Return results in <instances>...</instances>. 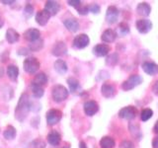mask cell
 <instances>
[{"mask_svg":"<svg viewBox=\"0 0 158 148\" xmlns=\"http://www.w3.org/2000/svg\"><path fill=\"white\" fill-rule=\"evenodd\" d=\"M31 111V101L27 93H24L20 97L18 104L15 108V117L16 120L22 122L27 117L29 112Z\"/></svg>","mask_w":158,"mask_h":148,"instance_id":"cell-1","label":"cell"},{"mask_svg":"<svg viewBox=\"0 0 158 148\" xmlns=\"http://www.w3.org/2000/svg\"><path fill=\"white\" fill-rule=\"evenodd\" d=\"M68 90L63 85H54L52 88V97L56 103H61L68 97Z\"/></svg>","mask_w":158,"mask_h":148,"instance_id":"cell-2","label":"cell"},{"mask_svg":"<svg viewBox=\"0 0 158 148\" xmlns=\"http://www.w3.org/2000/svg\"><path fill=\"white\" fill-rule=\"evenodd\" d=\"M141 83H142V77L140 75H138V74H132L126 81L123 82L122 88L125 91H131L132 89H135L136 86L140 85Z\"/></svg>","mask_w":158,"mask_h":148,"instance_id":"cell-3","label":"cell"},{"mask_svg":"<svg viewBox=\"0 0 158 148\" xmlns=\"http://www.w3.org/2000/svg\"><path fill=\"white\" fill-rule=\"evenodd\" d=\"M23 66H24V70L29 74H34L36 73L40 66H41V63L38 60V58L36 57H27L23 62Z\"/></svg>","mask_w":158,"mask_h":148,"instance_id":"cell-4","label":"cell"},{"mask_svg":"<svg viewBox=\"0 0 158 148\" xmlns=\"http://www.w3.org/2000/svg\"><path fill=\"white\" fill-rule=\"evenodd\" d=\"M62 117V112L60 110H57V109H51L49 111L47 112L46 118H47V122L48 125H56V123L60 121Z\"/></svg>","mask_w":158,"mask_h":148,"instance_id":"cell-5","label":"cell"},{"mask_svg":"<svg viewBox=\"0 0 158 148\" xmlns=\"http://www.w3.org/2000/svg\"><path fill=\"white\" fill-rule=\"evenodd\" d=\"M136 115H137V109L135 106H127L121 109L120 112H118V117L127 121H132L133 118L136 117Z\"/></svg>","mask_w":158,"mask_h":148,"instance_id":"cell-6","label":"cell"},{"mask_svg":"<svg viewBox=\"0 0 158 148\" xmlns=\"http://www.w3.org/2000/svg\"><path fill=\"white\" fill-rule=\"evenodd\" d=\"M89 43H90V39L87 36L86 34H80L76 36L73 39V47L75 48L78 49H82V48H85Z\"/></svg>","mask_w":158,"mask_h":148,"instance_id":"cell-7","label":"cell"},{"mask_svg":"<svg viewBox=\"0 0 158 148\" xmlns=\"http://www.w3.org/2000/svg\"><path fill=\"white\" fill-rule=\"evenodd\" d=\"M83 110H84V113H85L88 117H93L99 111V105L96 101L89 100L84 103Z\"/></svg>","mask_w":158,"mask_h":148,"instance_id":"cell-8","label":"cell"},{"mask_svg":"<svg viewBox=\"0 0 158 148\" xmlns=\"http://www.w3.org/2000/svg\"><path fill=\"white\" fill-rule=\"evenodd\" d=\"M135 27L140 34H147L152 29V22L148 19H139L136 21Z\"/></svg>","mask_w":158,"mask_h":148,"instance_id":"cell-9","label":"cell"},{"mask_svg":"<svg viewBox=\"0 0 158 148\" xmlns=\"http://www.w3.org/2000/svg\"><path fill=\"white\" fill-rule=\"evenodd\" d=\"M101 93L102 95L105 97V98H112L116 95L117 93V89L116 86L114 85L112 83H109V82H105L102 84V87H101Z\"/></svg>","mask_w":158,"mask_h":148,"instance_id":"cell-10","label":"cell"},{"mask_svg":"<svg viewBox=\"0 0 158 148\" xmlns=\"http://www.w3.org/2000/svg\"><path fill=\"white\" fill-rule=\"evenodd\" d=\"M118 15H120V10L116 6H109L106 12V21L109 24H114L118 21Z\"/></svg>","mask_w":158,"mask_h":148,"instance_id":"cell-11","label":"cell"},{"mask_svg":"<svg viewBox=\"0 0 158 148\" xmlns=\"http://www.w3.org/2000/svg\"><path fill=\"white\" fill-rule=\"evenodd\" d=\"M67 52V47L64 42H56L52 48V53L54 56H62Z\"/></svg>","mask_w":158,"mask_h":148,"instance_id":"cell-12","label":"cell"},{"mask_svg":"<svg viewBox=\"0 0 158 148\" xmlns=\"http://www.w3.org/2000/svg\"><path fill=\"white\" fill-rule=\"evenodd\" d=\"M142 70L144 71L147 75L154 76L158 74V64L152 61H144L142 63Z\"/></svg>","mask_w":158,"mask_h":148,"instance_id":"cell-13","label":"cell"},{"mask_svg":"<svg viewBox=\"0 0 158 148\" xmlns=\"http://www.w3.org/2000/svg\"><path fill=\"white\" fill-rule=\"evenodd\" d=\"M110 51H111V47H109L107 43H100L94 47L92 51L94 53V56H96L98 57H103V56H108V53L110 52Z\"/></svg>","mask_w":158,"mask_h":148,"instance_id":"cell-14","label":"cell"},{"mask_svg":"<svg viewBox=\"0 0 158 148\" xmlns=\"http://www.w3.org/2000/svg\"><path fill=\"white\" fill-rule=\"evenodd\" d=\"M24 38L29 43L36 42V41H38V39H41V32H40L39 30L34 29V28L29 29L24 33Z\"/></svg>","mask_w":158,"mask_h":148,"instance_id":"cell-15","label":"cell"},{"mask_svg":"<svg viewBox=\"0 0 158 148\" xmlns=\"http://www.w3.org/2000/svg\"><path fill=\"white\" fill-rule=\"evenodd\" d=\"M51 18V14H49L47 10H40V11L36 14V22L40 25V26H46L48 22L49 21Z\"/></svg>","mask_w":158,"mask_h":148,"instance_id":"cell-16","label":"cell"},{"mask_svg":"<svg viewBox=\"0 0 158 148\" xmlns=\"http://www.w3.org/2000/svg\"><path fill=\"white\" fill-rule=\"evenodd\" d=\"M44 10H47L51 14V16H56L59 12V10H60V4L57 1L49 0V1H47L46 4H44Z\"/></svg>","mask_w":158,"mask_h":148,"instance_id":"cell-17","label":"cell"},{"mask_svg":"<svg viewBox=\"0 0 158 148\" xmlns=\"http://www.w3.org/2000/svg\"><path fill=\"white\" fill-rule=\"evenodd\" d=\"M63 25L69 32L75 33L79 30V23L75 18H68L63 21Z\"/></svg>","mask_w":158,"mask_h":148,"instance_id":"cell-18","label":"cell"},{"mask_svg":"<svg viewBox=\"0 0 158 148\" xmlns=\"http://www.w3.org/2000/svg\"><path fill=\"white\" fill-rule=\"evenodd\" d=\"M117 37H118V34L116 33V31H114L112 29H108L106 31L103 32L101 36V39L104 43H113V42H115Z\"/></svg>","mask_w":158,"mask_h":148,"instance_id":"cell-19","label":"cell"},{"mask_svg":"<svg viewBox=\"0 0 158 148\" xmlns=\"http://www.w3.org/2000/svg\"><path fill=\"white\" fill-rule=\"evenodd\" d=\"M47 138H48V142L52 146L59 145V143L61 141V135L56 130H52L48 134Z\"/></svg>","mask_w":158,"mask_h":148,"instance_id":"cell-20","label":"cell"},{"mask_svg":"<svg viewBox=\"0 0 158 148\" xmlns=\"http://www.w3.org/2000/svg\"><path fill=\"white\" fill-rule=\"evenodd\" d=\"M136 12L139 16H143V17H147L150 15L151 12V7L150 5L147 2H141L137 5L136 7Z\"/></svg>","mask_w":158,"mask_h":148,"instance_id":"cell-21","label":"cell"},{"mask_svg":"<svg viewBox=\"0 0 158 148\" xmlns=\"http://www.w3.org/2000/svg\"><path fill=\"white\" fill-rule=\"evenodd\" d=\"M67 84L69 86V90L72 94H78L81 92V86L80 83L77 80L76 78L74 77H69L67 79Z\"/></svg>","mask_w":158,"mask_h":148,"instance_id":"cell-22","label":"cell"},{"mask_svg":"<svg viewBox=\"0 0 158 148\" xmlns=\"http://www.w3.org/2000/svg\"><path fill=\"white\" fill-rule=\"evenodd\" d=\"M5 39H6V41L9 43H15L16 42L19 41L20 35H19V33L16 31V30L10 28L6 31V34H5Z\"/></svg>","mask_w":158,"mask_h":148,"instance_id":"cell-23","label":"cell"},{"mask_svg":"<svg viewBox=\"0 0 158 148\" xmlns=\"http://www.w3.org/2000/svg\"><path fill=\"white\" fill-rule=\"evenodd\" d=\"M48 78L46 73H44V72H39V73L36 74V76L34 77L32 84H35V85L43 87L48 83Z\"/></svg>","mask_w":158,"mask_h":148,"instance_id":"cell-24","label":"cell"},{"mask_svg":"<svg viewBox=\"0 0 158 148\" xmlns=\"http://www.w3.org/2000/svg\"><path fill=\"white\" fill-rule=\"evenodd\" d=\"M53 67H54V70H56L58 74H60V75L65 74L68 69L67 64L63 59H57V60H56V62L53 64Z\"/></svg>","mask_w":158,"mask_h":148,"instance_id":"cell-25","label":"cell"},{"mask_svg":"<svg viewBox=\"0 0 158 148\" xmlns=\"http://www.w3.org/2000/svg\"><path fill=\"white\" fill-rule=\"evenodd\" d=\"M7 75L11 81H16L19 76V68L17 65L10 64L7 67Z\"/></svg>","mask_w":158,"mask_h":148,"instance_id":"cell-26","label":"cell"},{"mask_svg":"<svg viewBox=\"0 0 158 148\" xmlns=\"http://www.w3.org/2000/svg\"><path fill=\"white\" fill-rule=\"evenodd\" d=\"M116 142L114 140V138L111 136H104L100 140V146L101 148H114L115 147Z\"/></svg>","mask_w":158,"mask_h":148,"instance_id":"cell-27","label":"cell"},{"mask_svg":"<svg viewBox=\"0 0 158 148\" xmlns=\"http://www.w3.org/2000/svg\"><path fill=\"white\" fill-rule=\"evenodd\" d=\"M128 130H130V132L131 133V135L136 139H140L141 138V131H140V127L136 123L133 122H130V125H128Z\"/></svg>","mask_w":158,"mask_h":148,"instance_id":"cell-28","label":"cell"},{"mask_svg":"<svg viewBox=\"0 0 158 148\" xmlns=\"http://www.w3.org/2000/svg\"><path fill=\"white\" fill-rule=\"evenodd\" d=\"M17 134V131H16V128L12 125H8L6 128H5V130L3 132V136L5 139L7 140H12L15 138Z\"/></svg>","mask_w":158,"mask_h":148,"instance_id":"cell-29","label":"cell"},{"mask_svg":"<svg viewBox=\"0 0 158 148\" xmlns=\"http://www.w3.org/2000/svg\"><path fill=\"white\" fill-rule=\"evenodd\" d=\"M118 54L117 52H113L111 54H109V56L106 57V64L108 66H115L117 65V63L118 62Z\"/></svg>","mask_w":158,"mask_h":148,"instance_id":"cell-30","label":"cell"},{"mask_svg":"<svg viewBox=\"0 0 158 148\" xmlns=\"http://www.w3.org/2000/svg\"><path fill=\"white\" fill-rule=\"evenodd\" d=\"M31 89H32V93H33V96L37 99H40L44 96V88L41 86H38V85H35V84H31Z\"/></svg>","mask_w":158,"mask_h":148,"instance_id":"cell-31","label":"cell"},{"mask_svg":"<svg viewBox=\"0 0 158 148\" xmlns=\"http://www.w3.org/2000/svg\"><path fill=\"white\" fill-rule=\"evenodd\" d=\"M43 47H44V41L42 39H40L36 42L30 43L29 49H30V51H39L40 49L43 48Z\"/></svg>","mask_w":158,"mask_h":148,"instance_id":"cell-32","label":"cell"},{"mask_svg":"<svg viewBox=\"0 0 158 148\" xmlns=\"http://www.w3.org/2000/svg\"><path fill=\"white\" fill-rule=\"evenodd\" d=\"M130 33V26L126 22H122L118 26V34L122 37H125L126 35Z\"/></svg>","mask_w":158,"mask_h":148,"instance_id":"cell-33","label":"cell"},{"mask_svg":"<svg viewBox=\"0 0 158 148\" xmlns=\"http://www.w3.org/2000/svg\"><path fill=\"white\" fill-rule=\"evenodd\" d=\"M153 116V111L149 108H146V109H143L140 113V118L142 121H147L148 120H150Z\"/></svg>","mask_w":158,"mask_h":148,"instance_id":"cell-34","label":"cell"},{"mask_svg":"<svg viewBox=\"0 0 158 148\" xmlns=\"http://www.w3.org/2000/svg\"><path fill=\"white\" fill-rule=\"evenodd\" d=\"M34 14V6L32 4H26V6H25V9H24V16L26 17L27 19H30Z\"/></svg>","mask_w":158,"mask_h":148,"instance_id":"cell-35","label":"cell"},{"mask_svg":"<svg viewBox=\"0 0 158 148\" xmlns=\"http://www.w3.org/2000/svg\"><path fill=\"white\" fill-rule=\"evenodd\" d=\"M31 145L32 148H46V142L41 138H37V139L32 141Z\"/></svg>","mask_w":158,"mask_h":148,"instance_id":"cell-36","label":"cell"},{"mask_svg":"<svg viewBox=\"0 0 158 148\" xmlns=\"http://www.w3.org/2000/svg\"><path fill=\"white\" fill-rule=\"evenodd\" d=\"M100 10H101V8L97 3H92L89 5V11L92 12L93 14H99L100 13Z\"/></svg>","mask_w":158,"mask_h":148,"instance_id":"cell-37","label":"cell"},{"mask_svg":"<svg viewBox=\"0 0 158 148\" xmlns=\"http://www.w3.org/2000/svg\"><path fill=\"white\" fill-rule=\"evenodd\" d=\"M78 13L80 15H87L88 12H89V5H86V4H82L80 7L77 9Z\"/></svg>","mask_w":158,"mask_h":148,"instance_id":"cell-38","label":"cell"},{"mask_svg":"<svg viewBox=\"0 0 158 148\" xmlns=\"http://www.w3.org/2000/svg\"><path fill=\"white\" fill-rule=\"evenodd\" d=\"M67 3L70 5V6L74 7L75 9H78L79 7L81 6V5L83 4L80 0H69V1H67Z\"/></svg>","mask_w":158,"mask_h":148,"instance_id":"cell-39","label":"cell"},{"mask_svg":"<svg viewBox=\"0 0 158 148\" xmlns=\"http://www.w3.org/2000/svg\"><path fill=\"white\" fill-rule=\"evenodd\" d=\"M120 148H135L133 147V143L130 140H123L121 144Z\"/></svg>","mask_w":158,"mask_h":148,"instance_id":"cell-40","label":"cell"},{"mask_svg":"<svg viewBox=\"0 0 158 148\" xmlns=\"http://www.w3.org/2000/svg\"><path fill=\"white\" fill-rule=\"evenodd\" d=\"M152 92L158 96V80H156L154 82V84L152 85Z\"/></svg>","mask_w":158,"mask_h":148,"instance_id":"cell-41","label":"cell"},{"mask_svg":"<svg viewBox=\"0 0 158 148\" xmlns=\"http://www.w3.org/2000/svg\"><path fill=\"white\" fill-rule=\"evenodd\" d=\"M1 3L5 4V5H11V4H14L16 3V1H14V0H1Z\"/></svg>","mask_w":158,"mask_h":148,"instance_id":"cell-42","label":"cell"},{"mask_svg":"<svg viewBox=\"0 0 158 148\" xmlns=\"http://www.w3.org/2000/svg\"><path fill=\"white\" fill-rule=\"evenodd\" d=\"M152 147L153 148H158V136H156L152 141Z\"/></svg>","mask_w":158,"mask_h":148,"instance_id":"cell-43","label":"cell"},{"mask_svg":"<svg viewBox=\"0 0 158 148\" xmlns=\"http://www.w3.org/2000/svg\"><path fill=\"white\" fill-rule=\"evenodd\" d=\"M153 131H154V133H156V134H158V120L156 121L154 126H153Z\"/></svg>","mask_w":158,"mask_h":148,"instance_id":"cell-44","label":"cell"},{"mask_svg":"<svg viewBox=\"0 0 158 148\" xmlns=\"http://www.w3.org/2000/svg\"><path fill=\"white\" fill-rule=\"evenodd\" d=\"M79 148H87L86 143L84 141H80V142H79Z\"/></svg>","mask_w":158,"mask_h":148,"instance_id":"cell-45","label":"cell"},{"mask_svg":"<svg viewBox=\"0 0 158 148\" xmlns=\"http://www.w3.org/2000/svg\"><path fill=\"white\" fill-rule=\"evenodd\" d=\"M3 25H4V20L1 16H0V29L3 27Z\"/></svg>","mask_w":158,"mask_h":148,"instance_id":"cell-46","label":"cell"},{"mask_svg":"<svg viewBox=\"0 0 158 148\" xmlns=\"http://www.w3.org/2000/svg\"><path fill=\"white\" fill-rule=\"evenodd\" d=\"M63 148H70V147H69V146H64Z\"/></svg>","mask_w":158,"mask_h":148,"instance_id":"cell-47","label":"cell"}]
</instances>
